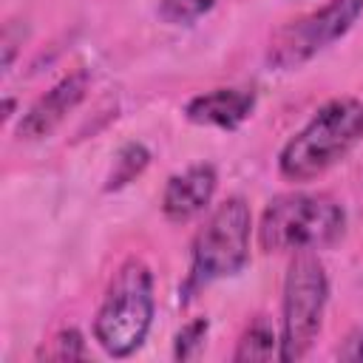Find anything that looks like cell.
<instances>
[{
	"label": "cell",
	"instance_id": "obj_10",
	"mask_svg": "<svg viewBox=\"0 0 363 363\" xmlns=\"http://www.w3.org/2000/svg\"><path fill=\"white\" fill-rule=\"evenodd\" d=\"M272 357H278V335L267 320V315H255L238 335L233 360L250 363V360H272Z\"/></svg>",
	"mask_w": 363,
	"mask_h": 363
},
{
	"label": "cell",
	"instance_id": "obj_5",
	"mask_svg": "<svg viewBox=\"0 0 363 363\" xmlns=\"http://www.w3.org/2000/svg\"><path fill=\"white\" fill-rule=\"evenodd\" d=\"M250 235L252 213L241 196H227L216 204L193 238L184 292H199L213 281L238 275L250 264Z\"/></svg>",
	"mask_w": 363,
	"mask_h": 363
},
{
	"label": "cell",
	"instance_id": "obj_6",
	"mask_svg": "<svg viewBox=\"0 0 363 363\" xmlns=\"http://www.w3.org/2000/svg\"><path fill=\"white\" fill-rule=\"evenodd\" d=\"M363 14V0H329L326 6L284 23L272 31L267 62L278 71H295L323 48L337 43Z\"/></svg>",
	"mask_w": 363,
	"mask_h": 363
},
{
	"label": "cell",
	"instance_id": "obj_17",
	"mask_svg": "<svg viewBox=\"0 0 363 363\" xmlns=\"http://www.w3.org/2000/svg\"><path fill=\"white\" fill-rule=\"evenodd\" d=\"M14 108H17V99L6 96V99H3V122H9V119L14 116Z\"/></svg>",
	"mask_w": 363,
	"mask_h": 363
},
{
	"label": "cell",
	"instance_id": "obj_12",
	"mask_svg": "<svg viewBox=\"0 0 363 363\" xmlns=\"http://www.w3.org/2000/svg\"><path fill=\"white\" fill-rule=\"evenodd\" d=\"M88 354V343L74 326L60 329L43 349H37V360H85Z\"/></svg>",
	"mask_w": 363,
	"mask_h": 363
},
{
	"label": "cell",
	"instance_id": "obj_14",
	"mask_svg": "<svg viewBox=\"0 0 363 363\" xmlns=\"http://www.w3.org/2000/svg\"><path fill=\"white\" fill-rule=\"evenodd\" d=\"M207 332H210V320L207 318L187 320L173 337V360H196L201 354V349H204Z\"/></svg>",
	"mask_w": 363,
	"mask_h": 363
},
{
	"label": "cell",
	"instance_id": "obj_8",
	"mask_svg": "<svg viewBox=\"0 0 363 363\" xmlns=\"http://www.w3.org/2000/svg\"><path fill=\"white\" fill-rule=\"evenodd\" d=\"M216 187H218V173L210 162H199L184 167L182 173H173L162 190V216L173 224H184L201 216L210 207Z\"/></svg>",
	"mask_w": 363,
	"mask_h": 363
},
{
	"label": "cell",
	"instance_id": "obj_16",
	"mask_svg": "<svg viewBox=\"0 0 363 363\" xmlns=\"http://www.w3.org/2000/svg\"><path fill=\"white\" fill-rule=\"evenodd\" d=\"M14 54H17V40H14L11 26H9V28H6V34H3V71H9V68H11Z\"/></svg>",
	"mask_w": 363,
	"mask_h": 363
},
{
	"label": "cell",
	"instance_id": "obj_15",
	"mask_svg": "<svg viewBox=\"0 0 363 363\" xmlns=\"http://www.w3.org/2000/svg\"><path fill=\"white\" fill-rule=\"evenodd\" d=\"M337 360L363 363V329H360V326L352 329V332L343 337V343H340V349H337Z\"/></svg>",
	"mask_w": 363,
	"mask_h": 363
},
{
	"label": "cell",
	"instance_id": "obj_11",
	"mask_svg": "<svg viewBox=\"0 0 363 363\" xmlns=\"http://www.w3.org/2000/svg\"><path fill=\"white\" fill-rule=\"evenodd\" d=\"M147 164H150L147 145H142V142H125L116 150V156H113V164H111V170L105 176L102 190L105 193H116V190L128 187L130 182H136L147 170Z\"/></svg>",
	"mask_w": 363,
	"mask_h": 363
},
{
	"label": "cell",
	"instance_id": "obj_13",
	"mask_svg": "<svg viewBox=\"0 0 363 363\" xmlns=\"http://www.w3.org/2000/svg\"><path fill=\"white\" fill-rule=\"evenodd\" d=\"M218 0H159L156 11L167 26H193L199 23Z\"/></svg>",
	"mask_w": 363,
	"mask_h": 363
},
{
	"label": "cell",
	"instance_id": "obj_7",
	"mask_svg": "<svg viewBox=\"0 0 363 363\" xmlns=\"http://www.w3.org/2000/svg\"><path fill=\"white\" fill-rule=\"evenodd\" d=\"M88 88H91V74L85 68L62 77L43 96H37L31 102V108L20 116L17 139L20 142H40V139L51 136L65 122V116L79 108V102L88 96Z\"/></svg>",
	"mask_w": 363,
	"mask_h": 363
},
{
	"label": "cell",
	"instance_id": "obj_3",
	"mask_svg": "<svg viewBox=\"0 0 363 363\" xmlns=\"http://www.w3.org/2000/svg\"><path fill=\"white\" fill-rule=\"evenodd\" d=\"M153 315V272L145 261L128 258L105 286L94 315V340L111 357H130L145 343Z\"/></svg>",
	"mask_w": 363,
	"mask_h": 363
},
{
	"label": "cell",
	"instance_id": "obj_9",
	"mask_svg": "<svg viewBox=\"0 0 363 363\" xmlns=\"http://www.w3.org/2000/svg\"><path fill=\"white\" fill-rule=\"evenodd\" d=\"M258 94L255 88L247 85H233V88H213L204 94H196L184 105V119L201 128H218V130H235L241 128L252 111H255Z\"/></svg>",
	"mask_w": 363,
	"mask_h": 363
},
{
	"label": "cell",
	"instance_id": "obj_2",
	"mask_svg": "<svg viewBox=\"0 0 363 363\" xmlns=\"http://www.w3.org/2000/svg\"><path fill=\"white\" fill-rule=\"evenodd\" d=\"M343 233L346 210L329 193H278L258 218V247L264 252L323 250L340 241Z\"/></svg>",
	"mask_w": 363,
	"mask_h": 363
},
{
	"label": "cell",
	"instance_id": "obj_4",
	"mask_svg": "<svg viewBox=\"0 0 363 363\" xmlns=\"http://www.w3.org/2000/svg\"><path fill=\"white\" fill-rule=\"evenodd\" d=\"M329 303V275L315 250L292 255L281 286V329L278 360L292 363L309 354L320 335L323 312Z\"/></svg>",
	"mask_w": 363,
	"mask_h": 363
},
{
	"label": "cell",
	"instance_id": "obj_1",
	"mask_svg": "<svg viewBox=\"0 0 363 363\" xmlns=\"http://www.w3.org/2000/svg\"><path fill=\"white\" fill-rule=\"evenodd\" d=\"M363 139V102L337 96L323 102L312 119L292 133L278 153V173L286 182L306 184L343 162Z\"/></svg>",
	"mask_w": 363,
	"mask_h": 363
}]
</instances>
